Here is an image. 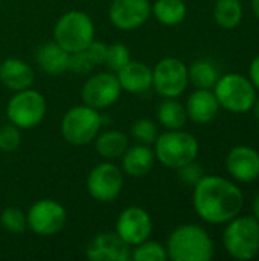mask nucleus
Masks as SVG:
<instances>
[{
    "instance_id": "1",
    "label": "nucleus",
    "mask_w": 259,
    "mask_h": 261,
    "mask_svg": "<svg viewBox=\"0 0 259 261\" xmlns=\"http://www.w3.org/2000/svg\"><path fill=\"white\" fill-rule=\"evenodd\" d=\"M197 216L212 225H223L237 217L244 206V194L232 180L221 176H203L192 193Z\"/></svg>"
},
{
    "instance_id": "2",
    "label": "nucleus",
    "mask_w": 259,
    "mask_h": 261,
    "mask_svg": "<svg viewBox=\"0 0 259 261\" xmlns=\"http://www.w3.org/2000/svg\"><path fill=\"white\" fill-rule=\"evenodd\" d=\"M168 258L174 261H209L214 257V242L208 231L198 225L176 228L166 242Z\"/></svg>"
},
{
    "instance_id": "3",
    "label": "nucleus",
    "mask_w": 259,
    "mask_h": 261,
    "mask_svg": "<svg viewBox=\"0 0 259 261\" xmlns=\"http://www.w3.org/2000/svg\"><path fill=\"white\" fill-rule=\"evenodd\" d=\"M198 141L194 135L180 130H168L157 136L154 142L156 159L166 168L179 170L198 156Z\"/></svg>"
},
{
    "instance_id": "4",
    "label": "nucleus",
    "mask_w": 259,
    "mask_h": 261,
    "mask_svg": "<svg viewBox=\"0 0 259 261\" xmlns=\"http://www.w3.org/2000/svg\"><path fill=\"white\" fill-rule=\"evenodd\" d=\"M226 252L240 261L255 258L259 252V222L253 216H237L226 223L223 232Z\"/></svg>"
},
{
    "instance_id": "5",
    "label": "nucleus",
    "mask_w": 259,
    "mask_h": 261,
    "mask_svg": "<svg viewBox=\"0 0 259 261\" xmlns=\"http://www.w3.org/2000/svg\"><path fill=\"white\" fill-rule=\"evenodd\" d=\"M53 38L69 54L79 52L95 40V24L89 14L69 11L58 18L53 28Z\"/></svg>"
},
{
    "instance_id": "6",
    "label": "nucleus",
    "mask_w": 259,
    "mask_h": 261,
    "mask_svg": "<svg viewBox=\"0 0 259 261\" xmlns=\"http://www.w3.org/2000/svg\"><path fill=\"white\" fill-rule=\"evenodd\" d=\"M212 92L220 107L232 113L249 112L256 98V89L249 76L235 72L220 75Z\"/></svg>"
},
{
    "instance_id": "7",
    "label": "nucleus",
    "mask_w": 259,
    "mask_h": 261,
    "mask_svg": "<svg viewBox=\"0 0 259 261\" xmlns=\"http://www.w3.org/2000/svg\"><path fill=\"white\" fill-rule=\"evenodd\" d=\"M101 115L90 106H75L61 119V135L72 145H85L99 135Z\"/></svg>"
},
{
    "instance_id": "8",
    "label": "nucleus",
    "mask_w": 259,
    "mask_h": 261,
    "mask_svg": "<svg viewBox=\"0 0 259 261\" xmlns=\"http://www.w3.org/2000/svg\"><path fill=\"white\" fill-rule=\"evenodd\" d=\"M46 110L47 106L44 96L40 92L31 89L15 92L6 106L9 122H12L18 128L37 127L43 121Z\"/></svg>"
},
{
    "instance_id": "9",
    "label": "nucleus",
    "mask_w": 259,
    "mask_h": 261,
    "mask_svg": "<svg viewBox=\"0 0 259 261\" xmlns=\"http://www.w3.org/2000/svg\"><path fill=\"white\" fill-rule=\"evenodd\" d=\"M189 84L188 66L179 58L166 57L153 69V87L163 98L180 96Z\"/></svg>"
},
{
    "instance_id": "10",
    "label": "nucleus",
    "mask_w": 259,
    "mask_h": 261,
    "mask_svg": "<svg viewBox=\"0 0 259 261\" xmlns=\"http://www.w3.org/2000/svg\"><path fill=\"white\" fill-rule=\"evenodd\" d=\"M27 226L32 232L41 237L55 236L58 234L67 220V213L61 203L52 199H41L35 202L27 214Z\"/></svg>"
},
{
    "instance_id": "11",
    "label": "nucleus",
    "mask_w": 259,
    "mask_h": 261,
    "mask_svg": "<svg viewBox=\"0 0 259 261\" xmlns=\"http://www.w3.org/2000/svg\"><path fill=\"white\" fill-rule=\"evenodd\" d=\"M124 188V174L119 167L110 162L96 165L87 177L89 194L102 203H110L118 199Z\"/></svg>"
},
{
    "instance_id": "12",
    "label": "nucleus",
    "mask_w": 259,
    "mask_h": 261,
    "mask_svg": "<svg viewBox=\"0 0 259 261\" xmlns=\"http://www.w3.org/2000/svg\"><path fill=\"white\" fill-rule=\"evenodd\" d=\"M121 93L122 87L118 76L108 72H101L90 76L81 89L82 102L96 110L113 106L119 99Z\"/></svg>"
},
{
    "instance_id": "13",
    "label": "nucleus",
    "mask_w": 259,
    "mask_h": 261,
    "mask_svg": "<svg viewBox=\"0 0 259 261\" xmlns=\"http://www.w3.org/2000/svg\"><path fill=\"white\" fill-rule=\"evenodd\" d=\"M151 231V216L140 206H130L124 210L116 220V234L130 246H136L148 240Z\"/></svg>"
},
{
    "instance_id": "14",
    "label": "nucleus",
    "mask_w": 259,
    "mask_h": 261,
    "mask_svg": "<svg viewBox=\"0 0 259 261\" xmlns=\"http://www.w3.org/2000/svg\"><path fill=\"white\" fill-rule=\"evenodd\" d=\"M151 15L150 0H113L110 5V21L121 31H133L148 21Z\"/></svg>"
},
{
    "instance_id": "15",
    "label": "nucleus",
    "mask_w": 259,
    "mask_h": 261,
    "mask_svg": "<svg viewBox=\"0 0 259 261\" xmlns=\"http://www.w3.org/2000/svg\"><path fill=\"white\" fill-rule=\"evenodd\" d=\"M226 170L241 184L259 179V151L249 145H237L226 156Z\"/></svg>"
},
{
    "instance_id": "16",
    "label": "nucleus",
    "mask_w": 259,
    "mask_h": 261,
    "mask_svg": "<svg viewBox=\"0 0 259 261\" xmlns=\"http://www.w3.org/2000/svg\"><path fill=\"white\" fill-rule=\"evenodd\" d=\"M85 255L92 261H128L131 249L116 232H101L89 242Z\"/></svg>"
},
{
    "instance_id": "17",
    "label": "nucleus",
    "mask_w": 259,
    "mask_h": 261,
    "mask_svg": "<svg viewBox=\"0 0 259 261\" xmlns=\"http://www.w3.org/2000/svg\"><path fill=\"white\" fill-rule=\"evenodd\" d=\"M185 109L188 119L195 124H208L218 115L220 104L211 89H197L189 95Z\"/></svg>"
},
{
    "instance_id": "18",
    "label": "nucleus",
    "mask_w": 259,
    "mask_h": 261,
    "mask_svg": "<svg viewBox=\"0 0 259 261\" xmlns=\"http://www.w3.org/2000/svg\"><path fill=\"white\" fill-rule=\"evenodd\" d=\"M116 76L122 90L133 95L143 93L153 86V69L140 61H130L118 72Z\"/></svg>"
},
{
    "instance_id": "19",
    "label": "nucleus",
    "mask_w": 259,
    "mask_h": 261,
    "mask_svg": "<svg viewBox=\"0 0 259 261\" xmlns=\"http://www.w3.org/2000/svg\"><path fill=\"white\" fill-rule=\"evenodd\" d=\"M0 81L14 92L24 90L34 83V70L23 60L6 58L0 63Z\"/></svg>"
},
{
    "instance_id": "20",
    "label": "nucleus",
    "mask_w": 259,
    "mask_h": 261,
    "mask_svg": "<svg viewBox=\"0 0 259 261\" xmlns=\"http://www.w3.org/2000/svg\"><path fill=\"white\" fill-rule=\"evenodd\" d=\"M121 158H122L124 173H127L131 177L147 176L153 170L154 161H156L154 150H151L150 145H147V144L128 147Z\"/></svg>"
},
{
    "instance_id": "21",
    "label": "nucleus",
    "mask_w": 259,
    "mask_h": 261,
    "mask_svg": "<svg viewBox=\"0 0 259 261\" xmlns=\"http://www.w3.org/2000/svg\"><path fill=\"white\" fill-rule=\"evenodd\" d=\"M69 58L70 54L56 41L43 44L37 52L38 66L49 75H60L69 70Z\"/></svg>"
},
{
    "instance_id": "22",
    "label": "nucleus",
    "mask_w": 259,
    "mask_h": 261,
    "mask_svg": "<svg viewBox=\"0 0 259 261\" xmlns=\"http://www.w3.org/2000/svg\"><path fill=\"white\" fill-rule=\"evenodd\" d=\"M105 52H107V44L102 41L93 40L85 49L70 54L69 70L76 72V73H87L96 64H104Z\"/></svg>"
},
{
    "instance_id": "23",
    "label": "nucleus",
    "mask_w": 259,
    "mask_h": 261,
    "mask_svg": "<svg viewBox=\"0 0 259 261\" xmlns=\"http://www.w3.org/2000/svg\"><path fill=\"white\" fill-rule=\"evenodd\" d=\"M95 148L99 156L105 159H116L128 148V139L122 132L108 130L95 138Z\"/></svg>"
},
{
    "instance_id": "24",
    "label": "nucleus",
    "mask_w": 259,
    "mask_h": 261,
    "mask_svg": "<svg viewBox=\"0 0 259 261\" xmlns=\"http://www.w3.org/2000/svg\"><path fill=\"white\" fill-rule=\"evenodd\" d=\"M157 119L166 130H180L188 121V113L185 106L176 98H165L157 107Z\"/></svg>"
},
{
    "instance_id": "25",
    "label": "nucleus",
    "mask_w": 259,
    "mask_h": 261,
    "mask_svg": "<svg viewBox=\"0 0 259 261\" xmlns=\"http://www.w3.org/2000/svg\"><path fill=\"white\" fill-rule=\"evenodd\" d=\"M186 5L183 0H156L151 12L156 20L165 26H176L186 17Z\"/></svg>"
},
{
    "instance_id": "26",
    "label": "nucleus",
    "mask_w": 259,
    "mask_h": 261,
    "mask_svg": "<svg viewBox=\"0 0 259 261\" xmlns=\"http://www.w3.org/2000/svg\"><path fill=\"white\" fill-rule=\"evenodd\" d=\"M214 20L223 29H234L243 20V5L240 0H217L214 5Z\"/></svg>"
},
{
    "instance_id": "27",
    "label": "nucleus",
    "mask_w": 259,
    "mask_h": 261,
    "mask_svg": "<svg viewBox=\"0 0 259 261\" xmlns=\"http://www.w3.org/2000/svg\"><path fill=\"white\" fill-rule=\"evenodd\" d=\"M188 76L189 83H192L197 89H214L220 73L212 61L197 60L188 67Z\"/></svg>"
},
{
    "instance_id": "28",
    "label": "nucleus",
    "mask_w": 259,
    "mask_h": 261,
    "mask_svg": "<svg viewBox=\"0 0 259 261\" xmlns=\"http://www.w3.org/2000/svg\"><path fill=\"white\" fill-rule=\"evenodd\" d=\"M131 258L136 261H165L168 258L166 248L159 242L145 240L134 246L131 251Z\"/></svg>"
},
{
    "instance_id": "29",
    "label": "nucleus",
    "mask_w": 259,
    "mask_h": 261,
    "mask_svg": "<svg viewBox=\"0 0 259 261\" xmlns=\"http://www.w3.org/2000/svg\"><path fill=\"white\" fill-rule=\"evenodd\" d=\"M130 61H131V54L125 44L114 43L111 46H107V52H105V58H104V64L107 69L118 73Z\"/></svg>"
},
{
    "instance_id": "30",
    "label": "nucleus",
    "mask_w": 259,
    "mask_h": 261,
    "mask_svg": "<svg viewBox=\"0 0 259 261\" xmlns=\"http://www.w3.org/2000/svg\"><path fill=\"white\" fill-rule=\"evenodd\" d=\"M0 223L2 226L12 232V234H20L26 229L27 226V219H26V214L17 208V206H9L6 210L2 211L0 214Z\"/></svg>"
},
{
    "instance_id": "31",
    "label": "nucleus",
    "mask_w": 259,
    "mask_h": 261,
    "mask_svg": "<svg viewBox=\"0 0 259 261\" xmlns=\"http://www.w3.org/2000/svg\"><path fill=\"white\" fill-rule=\"evenodd\" d=\"M131 136L139 141L140 144H147L151 145L156 142L157 136H159V130L157 125L147 118L137 119L133 125H131Z\"/></svg>"
},
{
    "instance_id": "32",
    "label": "nucleus",
    "mask_w": 259,
    "mask_h": 261,
    "mask_svg": "<svg viewBox=\"0 0 259 261\" xmlns=\"http://www.w3.org/2000/svg\"><path fill=\"white\" fill-rule=\"evenodd\" d=\"M20 142H21V135L17 125L9 122L0 127V151L12 153L18 148Z\"/></svg>"
},
{
    "instance_id": "33",
    "label": "nucleus",
    "mask_w": 259,
    "mask_h": 261,
    "mask_svg": "<svg viewBox=\"0 0 259 261\" xmlns=\"http://www.w3.org/2000/svg\"><path fill=\"white\" fill-rule=\"evenodd\" d=\"M179 174H180V179L188 185H195L205 176L202 168L195 164V161L185 165V167H182V168H179Z\"/></svg>"
},
{
    "instance_id": "34",
    "label": "nucleus",
    "mask_w": 259,
    "mask_h": 261,
    "mask_svg": "<svg viewBox=\"0 0 259 261\" xmlns=\"http://www.w3.org/2000/svg\"><path fill=\"white\" fill-rule=\"evenodd\" d=\"M249 80L255 86L256 92H259V55L255 57L252 60V63H250V67H249Z\"/></svg>"
},
{
    "instance_id": "35",
    "label": "nucleus",
    "mask_w": 259,
    "mask_h": 261,
    "mask_svg": "<svg viewBox=\"0 0 259 261\" xmlns=\"http://www.w3.org/2000/svg\"><path fill=\"white\" fill-rule=\"evenodd\" d=\"M252 216L259 222V193L255 196V199L252 202Z\"/></svg>"
},
{
    "instance_id": "36",
    "label": "nucleus",
    "mask_w": 259,
    "mask_h": 261,
    "mask_svg": "<svg viewBox=\"0 0 259 261\" xmlns=\"http://www.w3.org/2000/svg\"><path fill=\"white\" fill-rule=\"evenodd\" d=\"M252 112H253V116H255V119L259 122V96L255 98V102H253V106H252V109H250Z\"/></svg>"
},
{
    "instance_id": "37",
    "label": "nucleus",
    "mask_w": 259,
    "mask_h": 261,
    "mask_svg": "<svg viewBox=\"0 0 259 261\" xmlns=\"http://www.w3.org/2000/svg\"><path fill=\"white\" fill-rule=\"evenodd\" d=\"M252 9H253V14L256 15V18L259 20V0H252Z\"/></svg>"
},
{
    "instance_id": "38",
    "label": "nucleus",
    "mask_w": 259,
    "mask_h": 261,
    "mask_svg": "<svg viewBox=\"0 0 259 261\" xmlns=\"http://www.w3.org/2000/svg\"><path fill=\"white\" fill-rule=\"evenodd\" d=\"M0 3H2V0H0Z\"/></svg>"
}]
</instances>
